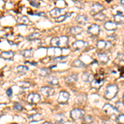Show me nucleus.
<instances>
[{
	"label": "nucleus",
	"mask_w": 124,
	"mask_h": 124,
	"mask_svg": "<svg viewBox=\"0 0 124 124\" xmlns=\"http://www.w3.org/2000/svg\"><path fill=\"white\" fill-rule=\"evenodd\" d=\"M51 44L53 47L55 48H61V47H65L69 44V38L65 36H62L60 37H54L51 39Z\"/></svg>",
	"instance_id": "nucleus-1"
},
{
	"label": "nucleus",
	"mask_w": 124,
	"mask_h": 124,
	"mask_svg": "<svg viewBox=\"0 0 124 124\" xmlns=\"http://www.w3.org/2000/svg\"><path fill=\"white\" fill-rule=\"evenodd\" d=\"M118 87L117 85H108L106 88L104 98L106 99H113L117 96L118 93Z\"/></svg>",
	"instance_id": "nucleus-2"
},
{
	"label": "nucleus",
	"mask_w": 124,
	"mask_h": 124,
	"mask_svg": "<svg viewBox=\"0 0 124 124\" xmlns=\"http://www.w3.org/2000/svg\"><path fill=\"white\" fill-rule=\"evenodd\" d=\"M85 111L83 109L80 108H75L71 110L70 112V117L74 121H77L79 119L83 118V117L85 116Z\"/></svg>",
	"instance_id": "nucleus-3"
},
{
	"label": "nucleus",
	"mask_w": 124,
	"mask_h": 124,
	"mask_svg": "<svg viewBox=\"0 0 124 124\" xmlns=\"http://www.w3.org/2000/svg\"><path fill=\"white\" fill-rule=\"evenodd\" d=\"M103 110L108 115H111V116L117 115L119 113L118 110L116 108V107H113V105L109 104V103H106V104L103 105Z\"/></svg>",
	"instance_id": "nucleus-4"
},
{
	"label": "nucleus",
	"mask_w": 124,
	"mask_h": 124,
	"mask_svg": "<svg viewBox=\"0 0 124 124\" xmlns=\"http://www.w3.org/2000/svg\"><path fill=\"white\" fill-rule=\"evenodd\" d=\"M70 99V93L67 91H61L58 95L57 102L61 104H65L68 103V100Z\"/></svg>",
	"instance_id": "nucleus-5"
},
{
	"label": "nucleus",
	"mask_w": 124,
	"mask_h": 124,
	"mask_svg": "<svg viewBox=\"0 0 124 124\" xmlns=\"http://www.w3.org/2000/svg\"><path fill=\"white\" fill-rule=\"evenodd\" d=\"M104 9L103 6L99 3H95L91 6V9H90V13L94 16L97 13H102V11Z\"/></svg>",
	"instance_id": "nucleus-6"
},
{
	"label": "nucleus",
	"mask_w": 124,
	"mask_h": 124,
	"mask_svg": "<svg viewBox=\"0 0 124 124\" xmlns=\"http://www.w3.org/2000/svg\"><path fill=\"white\" fill-rule=\"evenodd\" d=\"M88 32L90 35L93 36H98L100 32V27L97 24H91L89 27H88Z\"/></svg>",
	"instance_id": "nucleus-7"
},
{
	"label": "nucleus",
	"mask_w": 124,
	"mask_h": 124,
	"mask_svg": "<svg viewBox=\"0 0 124 124\" xmlns=\"http://www.w3.org/2000/svg\"><path fill=\"white\" fill-rule=\"evenodd\" d=\"M112 46V43L108 41H103L100 40L97 42V47L99 50H107Z\"/></svg>",
	"instance_id": "nucleus-8"
},
{
	"label": "nucleus",
	"mask_w": 124,
	"mask_h": 124,
	"mask_svg": "<svg viewBox=\"0 0 124 124\" xmlns=\"http://www.w3.org/2000/svg\"><path fill=\"white\" fill-rule=\"evenodd\" d=\"M40 100H41V96H40L38 93H30L27 97V101L29 102L30 103H38Z\"/></svg>",
	"instance_id": "nucleus-9"
},
{
	"label": "nucleus",
	"mask_w": 124,
	"mask_h": 124,
	"mask_svg": "<svg viewBox=\"0 0 124 124\" xmlns=\"http://www.w3.org/2000/svg\"><path fill=\"white\" fill-rule=\"evenodd\" d=\"M78 75L76 74H72V75H68L65 78V82L69 85H73V84H75L78 81Z\"/></svg>",
	"instance_id": "nucleus-10"
},
{
	"label": "nucleus",
	"mask_w": 124,
	"mask_h": 124,
	"mask_svg": "<svg viewBox=\"0 0 124 124\" xmlns=\"http://www.w3.org/2000/svg\"><path fill=\"white\" fill-rule=\"evenodd\" d=\"M41 93H43L46 96H51L55 93V89L52 87H50V86H44V87H41Z\"/></svg>",
	"instance_id": "nucleus-11"
},
{
	"label": "nucleus",
	"mask_w": 124,
	"mask_h": 124,
	"mask_svg": "<svg viewBox=\"0 0 124 124\" xmlns=\"http://www.w3.org/2000/svg\"><path fill=\"white\" fill-rule=\"evenodd\" d=\"M63 12H65V9H61V8H55L52 9L50 12V15L52 17H54V18L56 19L59 17H61V15H63L62 14Z\"/></svg>",
	"instance_id": "nucleus-12"
},
{
	"label": "nucleus",
	"mask_w": 124,
	"mask_h": 124,
	"mask_svg": "<svg viewBox=\"0 0 124 124\" xmlns=\"http://www.w3.org/2000/svg\"><path fill=\"white\" fill-rule=\"evenodd\" d=\"M87 45H88V43L86 42V41H82V40H79V41H76L75 42L73 43L72 47L75 50H80V49H83L84 47H85Z\"/></svg>",
	"instance_id": "nucleus-13"
},
{
	"label": "nucleus",
	"mask_w": 124,
	"mask_h": 124,
	"mask_svg": "<svg viewBox=\"0 0 124 124\" xmlns=\"http://www.w3.org/2000/svg\"><path fill=\"white\" fill-rule=\"evenodd\" d=\"M98 61L102 64H107L109 61V57L105 53H99L97 55Z\"/></svg>",
	"instance_id": "nucleus-14"
},
{
	"label": "nucleus",
	"mask_w": 124,
	"mask_h": 124,
	"mask_svg": "<svg viewBox=\"0 0 124 124\" xmlns=\"http://www.w3.org/2000/svg\"><path fill=\"white\" fill-rule=\"evenodd\" d=\"M103 26H104V28L107 30V31H114V30L117 29V25L114 22H110V21L106 22Z\"/></svg>",
	"instance_id": "nucleus-15"
},
{
	"label": "nucleus",
	"mask_w": 124,
	"mask_h": 124,
	"mask_svg": "<svg viewBox=\"0 0 124 124\" xmlns=\"http://www.w3.org/2000/svg\"><path fill=\"white\" fill-rule=\"evenodd\" d=\"M88 21H89V18H88V17L86 15H84V14H79L76 17V18H75V22L78 23L79 24H82V25H84V24H86L88 23Z\"/></svg>",
	"instance_id": "nucleus-16"
},
{
	"label": "nucleus",
	"mask_w": 124,
	"mask_h": 124,
	"mask_svg": "<svg viewBox=\"0 0 124 124\" xmlns=\"http://www.w3.org/2000/svg\"><path fill=\"white\" fill-rule=\"evenodd\" d=\"M41 118H42V116L40 113H34V114L28 117V120L31 123H37V122L41 121Z\"/></svg>",
	"instance_id": "nucleus-17"
},
{
	"label": "nucleus",
	"mask_w": 124,
	"mask_h": 124,
	"mask_svg": "<svg viewBox=\"0 0 124 124\" xmlns=\"http://www.w3.org/2000/svg\"><path fill=\"white\" fill-rule=\"evenodd\" d=\"M65 116L62 113H58L55 116V122L56 124H63L65 122Z\"/></svg>",
	"instance_id": "nucleus-18"
},
{
	"label": "nucleus",
	"mask_w": 124,
	"mask_h": 124,
	"mask_svg": "<svg viewBox=\"0 0 124 124\" xmlns=\"http://www.w3.org/2000/svg\"><path fill=\"white\" fill-rule=\"evenodd\" d=\"M82 31H83V28L79 26H75V27H72L70 29V32L72 35L76 36L80 34Z\"/></svg>",
	"instance_id": "nucleus-19"
},
{
	"label": "nucleus",
	"mask_w": 124,
	"mask_h": 124,
	"mask_svg": "<svg viewBox=\"0 0 124 124\" xmlns=\"http://www.w3.org/2000/svg\"><path fill=\"white\" fill-rule=\"evenodd\" d=\"M82 79H83V80L86 82V83L91 82L93 79V75H92L91 73H89V72H85V73H83V75H82Z\"/></svg>",
	"instance_id": "nucleus-20"
},
{
	"label": "nucleus",
	"mask_w": 124,
	"mask_h": 124,
	"mask_svg": "<svg viewBox=\"0 0 124 124\" xmlns=\"http://www.w3.org/2000/svg\"><path fill=\"white\" fill-rule=\"evenodd\" d=\"M0 56L5 60H11L14 56V53L13 51H4V52H3L0 55Z\"/></svg>",
	"instance_id": "nucleus-21"
},
{
	"label": "nucleus",
	"mask_w": 124,
	"mask_h": 124,
	"mask_svg": "<svg viewBox=\"0 0 124 124\" xmlns=\"http://www.w3.org/2000/svg\"><path fill=\"white\" fill-rule=\"evenodd\" d=\"M114 23L117 24H123L124 23V16L122 15L121 13H118V14H116L114 16Z\"/></svg>",
	"instance_id": "nucleus-22"
},
{
	"label": "nucleus",
	"mask_w": 124,
	"mask_h": 124,
	"mask_svg": "<svg viewBox=\"0 0 124 124\" xmlns=\"http://www.w3.org/2000/svg\"><path fill=\"white\" fill-rule=\"evenodd\" d=\"M103 79H93V80L91 81V85H92V87L98 89V88H99L102 85H103Z\"/></svg>",
	"instance_id": "nucleus-23"
},
{
	"label": "nucleus",
	"mask_w": 124,
	"mask_h": 124,
	"mask_svg": "<svg viewBox=\"0 0 124 124\" xmlns=\"http://www.w3.org/2000/svg\"><path fill=\"white\" fill-rule=\"evenodd\" d=\"M47 82L51 85H53V86L59 85V79H58V78H56L55 76H50L47 79Z\"/></svg>",
	"instance_id": "nucleus-24"
},
{
	"label": "nucleus",
	"mask_w": 124,
	"mask_h": 124,
	"mask_svg": "<svg viewBox=\"0 0 124 124\" xmlns=\"http://www.w3.org/2000/svg\"><path fill=\"white\" fill-rule=\"evenodd\" d=\"M17 23L20 24H30V20L27 16H22L17 18Z\"/></svg>",
	"instance_id": "nucleus-25"
},
{
	"label": "nucleus",
	"mask_w": 124,
	"mask_h": 124,
	"mask_svg": "<svg viewBox=\"0 0 124 124\" xmlns=\"http://www.w3.org/2000/svg\"><path fill=\"white\" fill-rule=\"evenodd\" d=\"M71 15H72V13H65V14H63V15H61V17H59L58 18L55 19V22H56V23H61V22L65 21L68 17H71Z\"/></svg>",
	"instance_id": "nucleus-26"
},
{
	"label": "nucleus",
	"mask_w": 124,
	"mask_h": 124,
	"mask_svg": "<svg viewBox=\"0 0 124 124\" xmlns=\"http://www.w3.org/2000/svg\"><path fill=\"white\" fill-rule=\"evenodd\" d=\"M72 65L78 68H84L86 66L84 62H82L80 60H75V61H74V62L72 63Z\"/></svg>",
	"instance_id": "nucleus-27"
},
{
	"label": "nucleus",
	"mask_w": 124,
	"mask_h": 124,
	"mask_svg": "<svg viewBox=\"0 0 124 124\" xmlns=\"http://www.w3.org/2000/svg\"><path fill=\"white\" fill-rule=\"evenodd\" d=\"M32 53H33L32 49L24 50V51H22V55H23V56H24L25 58H30V57H31V56H32Z\"/></svg>",
	"instance_id": "nucleus-28"
},
{
	"label": "nucleus",
	"mask_w": 124,
	"mask_h": 124,
	"mask_svg": "<svg viewBox=\"0 0 124 124\" xmlns=\"http://www.w3.org/2000/svg\"><path fill=\"white\" fill-rule=\"evenodd\" d=\"M93 17H94L95 20H97V21H99V22H103L106 19V15L104 13H97V14H95L93 16Z\"/></svg>",
	"instance_id": "nucleus-29"
},
{
	"label": "nucleus",
	"mask_w": 124,
	"mask_h": 124,
	"mask_svg": "<svg viewBox=\"0 0 124 124\" xmlns=\"http://www.w3.org/2000/svg\"><path fill=\"white\" fill-rule=\"evenodd\" d=\"M50 72H51V70H50V69H48V68H42V69L40 70V76L41 77H46L47 75H50Z\"/></svg>",
	"instance_id": "nucleus-30"
},
{
	"label": "nucleus",
	"mask_w": 124,
	"mask_h": 124,
	"mask_svg": "<svg viewBox=\"0 0 124 124\" xmlns=\"http://www.w3.org/2000/svg\"><path fill=\"white\" fill-rule=\"evenodd\" d=\"M39 37H41V34L35 32V33H32V34H31V35L27 36V39L28 40V41H34V40L39 38Z\"/></svg>",
	"instance_id": "nucleus-31"
},
{
	"label": "nucleus",
	"mask_w": 124,
	"mask_h": 124,
	"mask_svg": "<svg viewBox=\"0 0 124 124\" xmlns=\"http://www.w3.org/2000/svg\"><path fill=\"white\" fill-rule=\"evenodd\" d=\"M27 70H28V67L26 65H19L17 67V71L19 74H25Z\"/></svg>",
	"instance_id": "nucleus-32"
},
{
	"label": "nucleus",
	"mask_w": 124,
	"mask_h": 124,
	"mask_svg": "<svg viewBox=\"0 0 124 124\" xmlns=\"http://www.w3.org/2000/svg\"><path fill=\"white\" fill-rule=\"evenodd\" d=\"M83 120L85 123V124H90V123H93V117L90 115H85L83 117Z\"/></svg>",
	"instance_id": "nucleus-33"
},
{
	"label": "nucleus",
	"mask_w": 124,
	"mask_h": 124,
	"mask_svg": "<svg viewBox=\"0 0 124 124\" xmlns=\"http://www.w3.org/2000/svg\"><path fill=\"white\" fill-rule=\"evenodd\" d=\"M116 108L118 110V112L120 113H123L124 112V103H122V102H117L116 103Z\"/></svg>",
	"instance_id": "nucleus-34"
},
{
	"label": "nucleus",
	"mask_w": 124,
	"mask_h": 124,
	"mask_svg": "<svg viewBox=\"0 0 124 124\" xmlns=\"http://www.w3.org/2000/svg\"><path fill=\"white\" fill-rule=\"evenodd\" d=\"M116 122L118 124H124V114H120L116 118Z\"/></svg>",
	"instance_id": "nucleus-35"
},
{
	"label": "nucleus",
	"mask_w": 124,
	"mask_h": 124,
	"mask_svg": "<svg viewBox=\"0 0 124 124\" xmlns=\"http://www.w3.org/2000/svg\"><path fill=\"white\" fill-rule=\"evenodd\" d=\"M18 85L20 86L21 88H23V89H27V88L30 87V85H31V84L29 83V82H20L18 83Z\"/></svg>",
	"instance_id": "nucleus-36"
},
{
	"label": "nucleus",
	"mask_w": 124,
	"mask_h": 124,
	"mask_svg": "<svg viewBox=\"0 0 124 124\" xmlns=\"http://www.w3.org/2000/svg\"><path fill=\"white\" fill-rule=\"evenodd\" d=\"M13 109L14 110H16V111H18V112H20V111H22V110L23 109V107L22 106L20 103H14V105H13Z\"/></svg>",
	"instance_id": "nucleus-37"
},
{
	"label": "nucleus",
	"mask_w": 124,
	"mask_h": 124,
	"mask_svg": "<svg viewBox=\"0 0 124 124\" xmlns=\"http://www.w3.org/2000/svg\"><path fill=\"white\" fill-rule=\"evenodd\" d=\"M66 59V57H64V56H58V57H55L53 59L54 61L55 62H63Z\"/></svg>",
	"instance_id": "nucleus-38"
},
{
	"label": "nucleus",
	"mask_w": 124,
	"mask_h": 124,
	"mask_svg": "<svg viewBox=\"0 0 124 124\" xmlns=\"http://www.w3.org/2000/svg\"><path fill=\"white\" fill-rule=\"evenodd\" d=\"M30 4L32 6L33 8H38L40 6V3L37 1H31L30 2Z\"/></svg>",
	"instance_id": "nucleus-39"
},
{
	"label": "nucleus",
	"mask_w": 124,
	"mask_h": 124,
	"mask_svg": "<svg viewBox=\"0 0 124 124\" xmlns=\"http://www.w3.org/2000/svg\"><path fill=\"white\" fill-rule=\"evenodd\" d=\"M116 61H124V54L120 53L118 55H117V59Z\"/></svg>",
	"instance_id": "nucleus-40"
},
{
	"label": "nucleus",
	"mask_w": 124,
	"mask_h": 124,
	"mask_svg": "<svg viewBox=\"0 0 124 124\" xmlns=\"http://www.w3.org/2000/svg\"><path fill=\"white\" fill-rule=\"evenodd\" d=\"M6 93H7V95L8 96V97H11V96L13 95V89H12V88H8V89L6 90Z\"/></svg>",
	"instance_id": "nucleus-41"
},
{
	"label": "nucleus",
	"mask_w": 124,
	"mask_h": 124,
	"mask_svg": "<svg viewBox=\"0 0 124 124\" xmlns=\"http://www.w3.org/2000/svg\"><path fill=\"white\" fill-rule=\"evenodd\" d=\"M42 124H51V123H50V122H45V123H43Z\"/></svg>",
	"instance_id": "nucleus-42"
},
{
	"label": "nucleus",
	"mask_w": 124,
	"mask_h": 124,
	"mask_svg": "<svg viewBox=\"0 0 124 124\" xmlns=\"http://www.w3.org/2000/svg\"><path fill=\"white\" fill-rule=\"evenodd\" d=\"M121 3L124 6V0H122V1H121Z\"/></svg>",
	"instance_id": "nucleus-43"
},
{
	"label": "nucleus",
	"mask_w": 124,
	"mask_h": 124,
	"mask_svg": "<svg viewBox=\"0 0 124 124\" xmlns=\"http://www.w3.org/2000/svg\"><path fill=\"white\" fill-rule=\"evenodd\" d=\"M123 103H124V94L123 95Z\"/></svg>",
	"instance_id": "nucleus-44"
},
{
	"label": "nucleus",
	"mask_w": 124,
	"mask_h": 124,
	"mask_svg": "<svg viewBox=\"0 0 124 124\" xmlns=\"http://www.w3.org/2000/svg\"><path fill=\"white\" fill-rule=\"evenodd\" d=\"M103 124H109V123H103Z\"/></svg>",
	"instance_id": "nucleus-45"
},
{
	"label": "nucleus",
	"mask_w": 124,
	"mask_h": 124,
	"mask_svg": "<svg viewBox=\"0 0 124 124\" xmlns=\"http://www.w3.org/2000/svg\"><path fill=\"white\" fill-rule=\"evenodd\" d=\"M10 124H17V123H10Z\"/></svg>",
	"instance_id": "nucleus-46"
},
{
	"label": "nucleus",
	"mask_w": 124,
	"mask_h": 124,
	"mask_svg": "<svg viewBox=\"0 0 124 124\" xmlns=\"http://www.w3.org/2000/svg\"><path fill=\"white\" fill-rule=\"evenodd\" d=\"M123 46H124V41H123Z\"/></svg>",
	"instance_id": "nucleus-47"
},
{
	"label": "nucleus",
	"mask_w": 124,
	"mask_h": 124,
	"mask_svg": "<svg viewBox=\"0 0 124 124\" xmlns=\"http://www.w3.org/2000/svg\"><path fill=\"white\" fill-rule=\"evenodd\" d=\"M84 124H85V123H84Z\"/></svg>",
	"instance_id": "nucleus-48"
}]
</instances>
